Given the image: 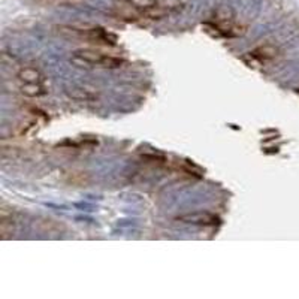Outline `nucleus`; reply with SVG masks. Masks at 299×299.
Masks as SVG:
<instances>
[{
	"instance_id": "1",
	"label": "nucleus",
	"mask_w": 299,
	"mask_h": 299,
	"mask_svg": "<svg viewBox=\"0 0 299 299\" xmlns=\"http://www.w3.org/2000/svg\"><path fill=\"white\" fill-rule=\"evenodd\" d=\"M72 62L78 66H93V68H105V69H115L120 68L124 60L120 57L108 55L101 51L94 50H81L75 51L72 55Z\"/></svg>"
},
{
	"instance_id": "2",
	"label": "nucleus",
	"mask_w": 299,
	"mask_h": 299,
	"mask_svg": "<svg viewBox=\"0 0 299 299\" xmlns=\"http://www.w3.org/2000/svg\"><path fill=\"white\" fill-rule=\"evenodd\" d=\"M69 30L73 35L91 39V41H97L101 44L115 45V42H117V37L114 35H111L109 32L104 30V29H69Z\"/></svg>"
},
{
	"instance_id": "3",
	"label": "nucleus",
	"mask_w": 299,
	"mask_h": 299,
	"mask_svg": "<svg viewBox=\"0 0 299 299\" xmlns=\"http://www.w3.org/2000/svg\"><path fill=\"white\" fill-rule=\"evenodd\" d=\"M178 222L197 225V226H215V225L220 223V218L214 214H210V212H193V214L179 215Z\"/></svg>"
},
{
	"instance_id": "4",
	"label": "nucleus",
	"mask_w": 299,
	"mask_h": 299,
	"mask_svg": "<svg viewBox=\"0 0 299 299\" xmlns=\"http://www.w3.org/2000/svg\"><path fill=\"white\" fill-rule=\"evenodd\" d=\"M19 79H21V81H24L26 84H41V81H42V76H41V73H39L36 69H33V68H26V69H23L21 72H19Z\"/></svg>"
},
{
	"instance_id": "5",
	"label": "nucleus",
	"mask_w": 299,
	"mask_h": 299,
	"mask_svg": "<svg viewBox=\"0 0 299 299\" xmlns=\"http://www.w3.org/2000/svg\"><path fill=\"white\" fill-rule=\"evenodd\" d=\"M275 50L271 48V47H261L254 50L253 53H250V55L256 60H259V62H266V60H271L275 57Z\"/></svg>"
},
{
	"instance_id": "6",
	"label": "nucleus",
	"mask_w": 299,
	"mask_h": 299,
	"mask_svg": "<svg viewBox=\"0 0 299 299\" xmlns=\"http://www.w3.org/2000/svg\"><path fill=\"white\" fill-rule=\"evenodd\" d=\"M23 94L30 96V97H36V96H42L45 93V90L42 88L41 84H24L21 88Z\"/></svg>"
},
{
	"instance_id": "7",
	"label": "nucleus",
	"mask_w": 299,
	"mask_h": 299,
	"mask_svg": "<svg viewBox=\"0 0 299 299\" xmlns=\"http://www.w3.org/2000/svg\"><path fill=\"white\" fill-rule=\"evenodd\" d=\"M69 94H70L73 99H78V101H88V99H93V97H94V94L90 93V91L86 90V88H84V91H83V88H72V91H69Z\"/></svg>"
}]
</instances>
